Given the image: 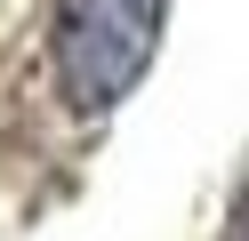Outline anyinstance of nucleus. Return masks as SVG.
I'll return each instance as SVG.
<instances>
[{
  "mask_svg": "<svg viewBox=\"0 0 249 241\" xmlns=\"http://www.w3.org/2000/svg\"><path fill=\"white\" fill-rule=\"evenodd\" d=\"M161 16H169V0H56L49 8V56H56L65 105L113 112L145 80L153 48H161Z\"/></svg>",
  "mask_w": 249,
  "mask_h": 241,
  "instance_id": "f257e3e1",
  "label": "nucleus"
}]
</instances>
